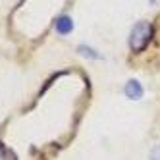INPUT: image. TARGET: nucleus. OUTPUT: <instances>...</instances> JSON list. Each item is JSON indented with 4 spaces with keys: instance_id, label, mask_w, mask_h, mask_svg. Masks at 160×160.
<instances>
[{
    "instance_id": "obj_1",
    "label": "nucleus",
    "mask_w": 160,
    "mask_h": 160,
    "mask_svg": "<svg viewBox=\"0 0 160 160\" xmlns=\"http://www.w3.org/2000/svg\"><path fill=\"white\" fill-rule=\"evenodd\" d=\"M152 39V25L148 21H139L135 23L129 33V48L133 52H141Z\"/></svg>"
},
{
    "instance_id": "obj_2",
    "label": "nucleus",
    "mask_w": 160,
    "mask_h": 160,
    "mask_svg": "<svg viewBox=\"0 0 160 160\" xmlns=\"http://www.w3.org/2000/svg\"><path fill=\"white\" fill-rule=\"evenodd\" d=\"M123 93H125V97H128V98H131V100H139V98L143 97V87H141V83H139V81H135V79H131V81H128V83H125Z\"/></svg>"
},
{
    "instance_id": "obj_3",
    "label": "nucleus",
    "mask_w": 160,
    "mask_h": 160,
    "mask_svg": "<svg viewBox=\"0 0 160 160\" xmlns=\"http://www.w3.org/2000/svg\"><path fill=\"white\" fill-rule=\"evenodd\" d=\"M54 27H56V31H58L60 35H68V33L73 31V19L70 16H60L58 19H56Z\"/></svg>"
},
{
    "instance_id": "obj_4",
    "label": "nucleus",
    "mask_w": 160,
    "mask_h": 160,
    "mask_svg": "<svg viewBox=\"0 0 160 160\" xmlns=\"http://www.w3.org/2000/svg\"><path fill=\"white\" fill-rule=\"evenodd\" d=\"M0 160H18L14 151H10L4 143H0Z\"/></svg>"
},
{
    "instance_id": "obj_5",
    "label": "nucleus",
    "mask_w": 160,
    "mask_h": 160,
    "mask_svg": "<svg viewBox=\"0 0 160 160\" xmlns=\"http://www.w3.org/2000/svg\"><path fill=\"white\" fill-rule=\"evenodd\" d=\"M77 50H79V54H81V56H89V58H95V60H97V58H100V56H98V54H97L93 48H89V47H83V44H81V47H79Z\"/></svg>"
},
{
    "instance_id": "obj_6",
    "label": "nucleus",
    "mask_w": 160,
    "mask_h": 160,
    "mask_svg": "<svg viewBox=\"0 0 160 160\" xmlns=\"http://www.w3.org/2000/svg\"><path fill=\"white\" fill-rule=\"evenodd\" d=\"M151 160H160V145L152 147V151H151Z\"/></svg>"
}]
</instances>
